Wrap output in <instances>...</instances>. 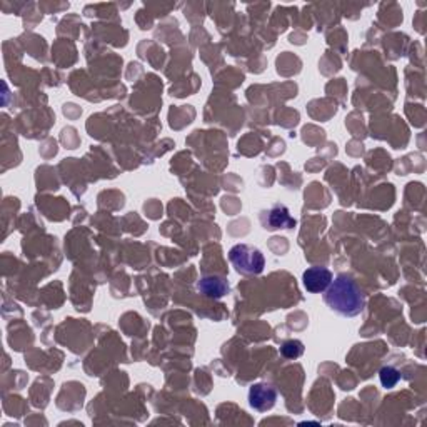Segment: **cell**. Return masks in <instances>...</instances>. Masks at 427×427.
Instances as JSON below:
<instances>
[{
  "mask_svg": "<svg viewBox=\"0 0 427 427\" xmlns=\"http://www.w3.org/2000/svg\"><path fill=\"white\" fill-rule=\"evenodd\" d=\"M326 304L334 312L346 317L359 316L365 307V298L360 287L349 276H337L326 289Z\"/></svg>",
  "mask_w": 427,
  "mask_h": 427,
  "instance_id": "obj_1",
  "label": "cell"
},
{
  "mask_svg": "<svg viewBox=\"0 0 427 427\" xmlns=\"http://www.w3.org/2000/svg\"><path fill=\"white\" fill-rule=\"evenodd\" d=\"M229 259L237 272L247 274V276H257L264 271L265 259L264 254L257 247L247 246V244H237L229 251Z\"/></svg>",
  "mask_w": 427,
  "mask_h": 427,
  "instance_id": "obj_2",
  "label": "cell"
},
{
  "mask_svg": "<svg viewBox=\"0 0 427 427\" xmlns=\"http://www.w3.org/2000/svg\"><path fill=\"white\" fill-rule=\"evenodd\" d=\"M277 400V391L274 389L272 386L264 384V382H259V384H254L249 391V404L255 411L265 412L271 411V409L276 406Z\"/></svg>",
  "mask_w": 427,
  "mask_h": 427,
  "instance_id": "obj_3",
  "label": "cell"
},
{
  "mask_svg": "<svg viewBox=\"0 0 427 427\" xmlns=\"http://www.w3.org/2000/svg\"><path fill=\"white\" fill-rule=\"evenodd\" d=\"M332 272L326 267H311L304 272L302 282L304 287L312 294H319V292H324L332 282Z\"/></svg>",
  "mask_w": 427,
  "mask_h": 427,
  "instance_id": "obj_4",
  "label": "cell"
},
{
  "mask_svg": "<svg viewBox=\"0 0 427 427\" xmlns=\"http://www.w3.org/2000/svg\"><path fill=\"white\" fill-rule=\"evenodd\" d=\"M267 214V216H262V222L265 225V229L269 230H276V229H290L295 225V220L292 219L289 209L284 206H274Z\"/></svg>",
  "mask_w": 427,
  "mask_h": 427,
  "instance_id": "obj_5",
  "label": "cell"
},
{
  "mask_svg": "<svg viewBox=\"0 0 427 427\" xmlns=\"http://www.w3.org/2000/svg\"><path fill=\"white\" fill-rule=\"evenodd\" d=\"M199 290L202 294H206L207 298H216L219 299L222 295H225L229 292V284L225 282V279L222 277H204L199 282Z\"/></svg>",
  "mask_w": 427,
  "mask_h": 427,
  "instance_id": "obj_6",
  "label": "cell"
},
{
  "mask_svg": "<svg viewBox=\"0 0 427 427\" xmlns=\"http://www.w3.org/2000/svg\"><path fill=\"white\" fill-rule=\"evenodd\" d=\"M281 354L286 357V359H298L304 354V344L300 341H287L282 344L281 347Z\"/></svg>",
  "mask_w": 427,
  "mask_h": 427,
  "instance_id": "obj_7",
  "label": "cell"
},
{
  "mask_svg": "<svg viewBox=\"0 0 427 427\" xmlns=\"http://www.w3.org/2000/svg\"><path fill=\"white\" fill-rule=\"evenodd\" d=\"M379 377H381V384L384 386L386 389H392V387L400 381V372L394 368H384L379 372Z\"/></svg>",
  "mask_w": 427,
  "mask_h": 427,
  "instance_id": "obj_8",
  "label": "cell"
}]
</instances>
